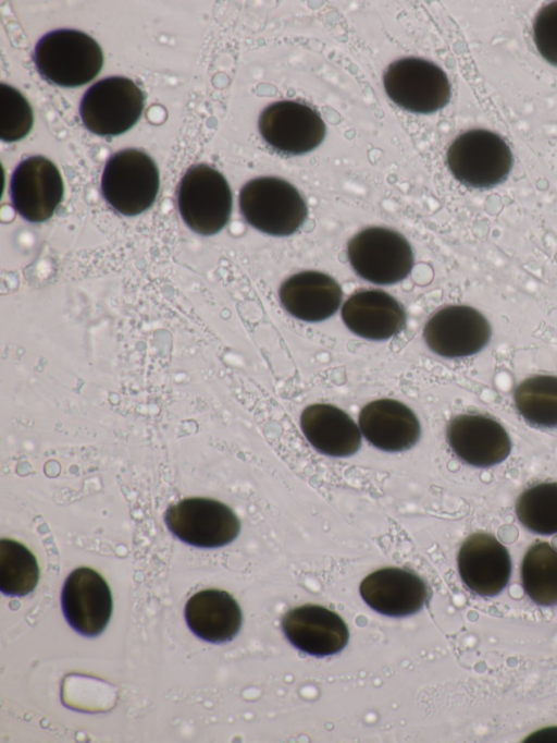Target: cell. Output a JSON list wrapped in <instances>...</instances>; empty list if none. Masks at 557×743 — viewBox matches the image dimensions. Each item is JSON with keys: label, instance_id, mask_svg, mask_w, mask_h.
Masks as SVG:
<instances>
[{"label": "cell", "instance_id": "cell-1", "mask_svg": "<svg viewBox=\"0 0 557 743\" xmlns=\"http://www.w3.org/2000/svg\"><path fill=\"white\" fill-rule=\"evenodd\" d=\"M33 60L38 73L49 83L76 87L98 75L103 64V53L89 35L63 28L52 31L38 40Z\"/></svg>", "mask_w": 557, "mask_h": 743}, {"label": "cell", "instance_id": "cell-2", "mask_svg": "<svg viewBox=\"0 0 557 743\" xmlns=\"http://www.w3.org/2000/svg\"><path fill=\"white\" fill-rule=\"evenodd\" d=\"M239 208L250 226L273 236L295 233L308 214L298 190L276 176H260L247 182L239 193Z\"/></svg>", "mask_w": 557, "mask_h": 743}, {"label": "cell", "instance_id": "cell-3", "mask_svg": "<svg viewBox=\"0 0 557 743\" xmlns=\"http://www.w3.org/2000/svg\"><path fill=\"white\" fill-rule=\"evenodd\" d=\"M159 192V171L143 150L126 148L113 154L101 175V193L119 214L137 216L152 206Z\"/></svg>", "mask_w": 557, "mask_h": 743}, {"label": "cell", "instance_id": "cell-4", "mask_svg": "<svg viewBox=\"0 0 557 743\" xmlns=\"http://www.w3.org/2000/svg\"><path fill=\"white\" fill-rule=\"evenodd\" d=\"M177 207L189 229L213 235L227 223L232 212V191L224 175L198 163L187 169L177 187Z\"/></svg>", "mask_w": 557, "mask_h": 743}, {"label": "cell", "instance_id": "cell-5", "mask_svg": "<svg viewBox=\"0 0 557 743\" xmlns=\"http://www.w3.org/2000/svg\"><path fill=\"white\" fill-rule=\"evenodd\" d=\"M512 161L508 144L496 133L482 129L460 134L447 150V166L455 179L475 188L504 182Z\"/></svg>", "mask_w": 557, "mask_h": 743}, {"label": "cell", "instance_id": "cell-6", "mask_svg": "<svg viewBox=\"0 0 557 743\" xmlns=\"http://www.w3.org/2000/svg\"><path fill=\"white\" fill-rule=\"evenodd\" d=\"M145 106L139 86L124 76H110L91 85L79 105L85 127L99 136H116L133 127Z\"/></svg>", "mask_w": 557, "mask_h": 743}, {"label": "cell", "instance_id": "cell-7", "mask_svg": "<svg viewBox=\"0 0 557 743\" xmlns=\"http://www.w3.org/2000/svg\"><path fill=\"white\" fill-rule=\"evenodd\" d=\"M349 263L362 279L375 284H393L405 279L413 267V252L397 231L371 227L348 243Z\"/></svg>", "mask_w": 557, "mask_h": 743}, {"label": "cell", "instance_id": "cell-8", "mask_svg": "<svg viewBox=\"0 0 557 743\" xmlns=\"http://www.w3.org/2000/svg\"><path fill=\"white\" fill-rule=\"evenodd\" d=\"M387 96L404 110L431 113L444 108L450 99L446 73L435 63L421 58H403L392 62L383 76Z\"/></svg>", "mask_w": 557, "mask_h": 743}, {"label": "cell", "instance_id": "cell-9", "mask_svg": "<svg viewBox=\"0 0 557 743\" xmlns=\"http://www.w3.org/2000/svg\"><path fill=\"white\" fill-rule=\"evenodd\" d=\"M170 532L199 548H218L232 543L240 523L226 504L210 498H186L171 504L164 515Z\"/></svg>", "mask_w": 557, "mask_h": 743}, {"label": "cell", "instance_id": "cell-10", "mask_svg": "<svg viewBox=\"0 0 557 743\" xmlns=\"http://www.w3.org/2000/svg\"><path fill=\"white\" fill-rule=\"evenodd\" d=\"M63 181L57 166L44 156L21 161L10 180V197L25 220L44 222L52 217L63 198Z\"/></svg>", "mask_w": 557, "mask_h": 743}, {"label": "cell", "instance_id": "cell-11", "mask_svg": "<svg viewBox=\"0 0 557 743\" xmlns=\"http://www.w3.org/2000/svg\"><path fill=\"white\" fill-rule=\"evenodd\" d=\"M259 131L275 151L300 155L320 145L325 136V124L311 107L297 101L282 100L262 111Z\"/></svg>", "mask_w": 557, "mask_h": 743}, {"label": "cell", "instance_id": "cell-12", "mask_svg": "<svg viewBox=\"0 0 557 743\" xmlns=\"http://www.w3.org/2000/svg\"><path fill=\"white\" fill-rule=\"evenodd\" d=\"M423 337L428 346L440 356L466 357L478 353L487 344L491 327L475 308L448 305L429 318Z\"/></svg>", "mask_w": 557, "mask_h": 743}, {"label": "cell", "instance_id": "cell-13", "mask_svg": "<svg viewBox=\"0 0 557 743\" xmlns=\"http://www.w3.org/2000/svg\"><path fill=\"white\" fill-rule=\"evenodd\" d=\"M61 604L67 623L77 633L90 637L106 629L113 606L106 580L86 567L75 569L66 577Z\"/></svg>", "mask_w": 557, "mask_h": 743}, {"label": "cell", "instance_id": "cell-14", "mask_svg": "<svg viewBox=\"0 0 557 743\" xmlns=\"http://www.w3.org/2000/svg\"><path fill=\"white\" fill-rule=\"evenodd\" d=\"M457 563L463 584L484 597L499 594L511 574L507 548L488 533L470 535L459 549Z\"/></svg>", "mask_w": 557, "mask_h": 743}, {"label": "cell", "instance_id": "cell-15", "mask_svg": "<svg viewBox=\"0 0 557 743\" xmlns=\"http://www.w3.org/2000/svg\"><path fill=\"white\" fill-rule=\"evenodd\" d=\"M447 440L455 454L472 466L487 467L503 462L511 442L496 419L483 414H460L447 426Z\"/></svg>", "mask_w": 557, "mask_h": 743}, {"label": "cell", "instance_id": "cell-16", "mask_svg": "<svg viewBox=\"0 0 557 743\" xmlns=\"http://www.w3.org/2000/svg\"><path fill=\"white\" fill-rule=\"evenodd\" d=\"M282 628L290 644L315 657L341 651L349 638L344 620L336 612L317 605L289 610L284 616Z\"/></svg>", "mask_w": 557, "mask_h": 743}, {"label": "cell", "instance_id": "cell-17", "mask_svg": "<svg viewBox=\"0 0 557 743\" xmlns=\"http://www.w3.org/2000/svg\"><path fill=\"white\" fill-rule=\"evenodd\" d=\"M363 600L373 610L391 617H404L420 611L428 590L417 574L400 568L376 570L360 584Z\"/></svg>", "mask_w": 557, "mask_h": 743}, {"label": "cell", "instance_id": "cell-18", "mask_svg": "<svg viewBox=\"0 0 557 743\" xmlns=\"http://www.w3.org/2000/svg\"><path fill=\"white\" fill-rule=\"evenodd\" d=\"M342 318L355 334L374 341L396 336L406 325L403 305L377 289L361 290L349 296L342 307Z\"/></svg>", "mask_w": 557, "mask_h": 743}, {"label": "cell", "instance_id": "cell-19", "mask_svg": "<svg viewBox=\"0 0 557 743\" xmlns=\"http://www.w3.org/2000/svg\"><path fill=\"white\" fill-rule=\"evenodd\" d=\"M359 426L370 443L388 452L410 449L421 433L416 414L394 399H380L364 405L359 414Z\"/></svg>", "mask_w": 557, "mask_h": 743}, {"label": "cell", "instance_id": "cell-20", "mask_svg": "<svg viewBox=\"0 0 557 743\" xmlns=\"http://www.w3.org/2000/svg\"><path fill=\"white\" fill-rule=\"evenodd\" d=\"M339 284L320 271H301L286 279L280 288L283 307L294 317L317 322L331 317L342 303Z\"/></svg>", "mask_w": 557, "mask_h": 743}, {"label": "cell", "instance_id": "cell-21", "mask_svg": "<svg viewBox=\"0 0 557 743\" xmlns=\"http://www.w3.org/2000/svg\"><path fill=\"white\" fill-rule=\"evenodd\" d=\"M242 610L231 594L203 589L185 606V620L195 635L210 643H225L235 637L242 625Z\"/></svg>", "mask_w": 557, "mask_h": 743}, {"label": "cell", "instance_id": "cell-22", "mask_svg": "<svg viewBox=\"0 0 557 743\" xmlns=\"http://www.w3.org/2000/svg\"><path fill=\"white\" fill-rule=\"evenodd\" d=\"M308 441L331 456H348L357 452L361 435L352 418L341 409L325 403L307 406L300 416Z\"/></svg>", "mask_w": 557, "mask_h": 743}, {"label": "cell", "instance_id": "cell-23", "mask_svg": "<svg viewBox=\"0 0 557 743\" xmlns=\"http://www.w3.org/2000/svg\"><path fill=\"white\" fill-rule=\"evenodd\" d=\"M522 586L540 606L557 604V550L546 541L533 544L521 564Z\"/></svg>", "mask_w": 557, "mask_h": 743}, {"label": "cell", "instance_id": "cell-24", "mask_svg": "<svg viewBox=\"0 0 557 743\" xmlns=\"http://www.w3.org/2000/svg\"><path fill=\"white\" fill-rule=\"evenodd\" d=\"M513 399L516 409L530 424L557 427V376L535 375L524 379Z\"/></svg>", "mask_w": 557, "mask_h": 743}, {"label": "cell", "instance_id": "cell-25", "mask_svg": "<svg viewBox=\"0 0 557 743\" xmlns=\"http://www.w3.org/2000/svg\"><path fill=\"white\" fill-rule=\"evenodd\" d=\"M39 567L35 556L21 543L0 540V589L8 596H26L37 586Z\"/></svg>", "mask_w": 557, "mask_h": 743}, {"label": "cell", "instance_id": "cell-26", "mask_svg": "<svg viewBox=\"0 0 557 743\" xmlns=\"http://www.w3.org/2000/svg\"><path fill=\"white\" fill-rule=\"evenodd\" d=\"M516 514L529 531L552 535L557 533V483H539L518 498Z\"/></svg>", "mask_w": 557, "mask_h": 743}, {"label": "cell", "instance_id": "cell-27", "mask_svg": "<svg viewBox=\"0 0 557 743\" xmlns=\"http://www.w3.org/2000/svg\"><path fill=\"white\" fill-rule=\"evenodd\" d=\"M34 123L27 99L14 87L0 84V138L16 142L26 136Z\"/></svg>", "mask_w": 557, "mask_h": 743}, {"label": "cell", "instance_id": "cell-28", "mask_svg": "<svg viewBox=\"0 0 557 743\" xmlns=\"http://www.w3.org/2000/svg\"><path fill=\"white\" fill-rule=\"evenodd\" d=\"M533 38L542 57L557 66V1L544 5L533 23Z\"/></svg>", "mask_w": 557, "mask_h": 743}]
</instances>
